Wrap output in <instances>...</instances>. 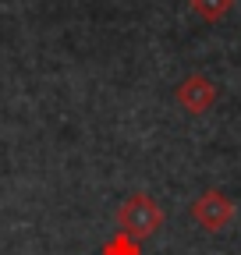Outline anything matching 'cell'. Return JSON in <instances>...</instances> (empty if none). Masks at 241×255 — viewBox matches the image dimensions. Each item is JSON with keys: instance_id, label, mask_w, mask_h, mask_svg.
<instances>
[{"instance_id": "1", "label": "cell", "mask_w": 241, "mask_h": 255, "mask_svg": "<svg viewBox=\"0 0 241 255\" xmlns=\"http://www.w3.org/2000/svg\"><path fill=\"white\" fill-rule=\"evenodd\" d=\"M117 227H120V234H128L135 241H145L163 227V209L153 195L135 191V195H128L124 206L117 209Z\"/></svg>"}, {"instance_id": "2", "label": "cell", "mask_w": 241, "mask_h": 255, "mask_svg": "<svg viewBox=\"0 0 241 255\" xmlns=\"http://www.w3.org/2000/svg\"><path fill=\"white\" fill-rule=\"evenodd\" d=\"M192 220L199 223L202 231H209V234H220L227 223L234 220V202L224 195V191H217V188H209V191H202V195L192 202Z\"/></svg>"}, {"instance_id": "3", "label": "cell", "mask_w": 241, "mask_h": 255, "mask_svg": "<svg viewBox=\"0 0 241 255\" xmlns=\"http://www.w3.org/2000/svg\"><path fill=\"white\" fill-rule=\"evenodd\" d=\"M177 103L185 107L188 114L199 117V114H206L209 107L217 103V85L209 82L206 75H188L185 82L177 85Z\"/></svg>"}, {"instance_id": "4", "label": "cell", "mask_w": 241, "mask_h": 255, "mask_svg": "<svg viewBox=\"0 0 241 255\" xmlns=\"http://www.w3.org/2000/svg\"><path fill=\"white\" fill-rule=\"evenodd\" d=\"M100 255H142V245H138L135 238H128V234H120V231H117L110 241H103Z\"/></svg>"}, {"instance_id": "5", "label": "cell", "mask_w": 241, "mask_h": 255, "mask_svg": "<svg viewBox=\"0 0 241 255\" xmlns=\"http://www.w3.org/2000/svg\"><path fill=\"white\" fill-rule=\"evenodd\" d=\"M231 7H234V0H192V11L206 21H220Z\"/></svg>"}]
</instances>
